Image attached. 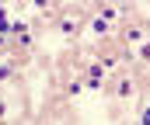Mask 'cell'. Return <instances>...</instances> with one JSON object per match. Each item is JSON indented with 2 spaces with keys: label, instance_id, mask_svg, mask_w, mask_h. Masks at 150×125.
Segmentation results:
<instances>
[{
  "label": "cell",
  "instance_id": "3957f363",
  "mask_svg": "<svg viewBox=\"0 0 150 125\" xmlns=\"http://www.w3.org/2000/svg\"><path fill=\"white\" fill-rule=\"evenodd\" d=\"M11 77V66H0V80H7Z\"/></svg>",
  "mask_w": 150,
  "mask_h": 125
},
{
  "label": "cell",
  "instance_id": "6da1fadb",
  "mask_svg": "<svg viewBox=\"0 0 150 125\" xmlns=\"http://www.w3.org/2000/svg\"><path fill=\"white\" fill-rule=\"evenodd\" d=\"M112 21H115V14H112V10H105V14L94 21V31H108V28H112Z\"/></svg>",
  "mask_w": 150,
  "mask_h": 125
},
{
  "label": "cell",
  "instance_id": "7a4b0ae2",
  "mask_svg": "<svg viewBox=\"0 0 150 125\" xmlns=\"http://www.w3.org/2000/svg\"><path fill=\"white\" fill-rule=\"evenodd\" d=\"M4 31H11V17H7V14H0V35H4Z\"/></svg>",
  "mask_w": 150,
  "mask_h": 125
},
{
  "label": "cell",
  "instance_id": "277c9868",
  "mask_svg": "<svg viewBox=\"0 0 150 125\" xmlns=\"http://www.w3.org/2000/svg\"><path fill=\"white\" fill-rule=\"evenodd\" d=\"M0 118H4V104H0Z\"/></svg>",
  "mask_w": 150,
  "mask_h": 125
}]
</instances>
